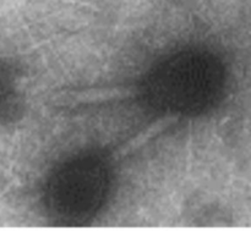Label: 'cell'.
<instances>
[{
    "label": "cell",
    "instance_id": "obj_1",
    "mask_svg": "<svg viewBox=\"0 0 251 231\" xmlns=\"http://www.w3.org/2000/svg\"><path fill=\"white\" fill-rule=\"evenodd\" d=\"M172 63L158 71L154 77L158 82H166L168 87V92H164L163 95L169 97L178 88L168 103L183 108L195 105V103L200 104L216 90V80H206V75L216 72L215 64L206 61V59L191 56H186L180 61L176 59Z\"/></svg>",
    "mask_w": 251,
    "mask_h": 231
},
{
    "label": "cell",
    "instance_id": "obj_2",
    "mask_svg": "<svg viewBox=\"0 0 251 231\" xmlns=\"http://www.w3.org/2000/svg\"><path fill=\"white\" fill-rule=\"evenodd\" d=\"M54 180V202L65 206V212L70 207L71 214L74 210L82 214L95 208L104 192V173L98 164L91 162L80 163L74 169L66 168Z\"/></svg>",
    "mask_w": 251,
    "mask_h": 231
},
{
    "label": "cell",
    "instance_id": "obj_3",
    "mask_svg": "<svg viewBox=\"0 0 251 231\" xmlns=\"http://www.w3.org/2000/svg\"><path fill=\"white\" fill-rule=\"evenodd\" d=\"M176 120V119L174 116H167V117H163L162 120H159V121L154 122L153 125H151V126H150L149 130H146L145 132L140 134L135 139H131V141H130V143L126 144V147H125V148H123V153H129V152L139 148L141 144H144L145 142H147L149 139H153L157 134H159V132L163 131L164 129H167V127H168L171 124H173Z\"/></svg>",
    "mask_w": 251,
    "mask_h": 231
},
{
    "label": "cell",
    "instance_id": "obj_4",
    "mask_svg": "<svg viewBox=\"0 0 251 231\" xmlns=\"http://www.w3.org/2000/svg\"><path fill=\"white\" fill-rule=\"evenodd\" d=\"M126 91L120 88L114 90H100V91H87L77 95H71L70 99L76 103H93V102H104V100L115 99V98L126 97Z\"/></svg>",
    "mask_w": 251,
    "mask_h": 231
}]
</instances>
